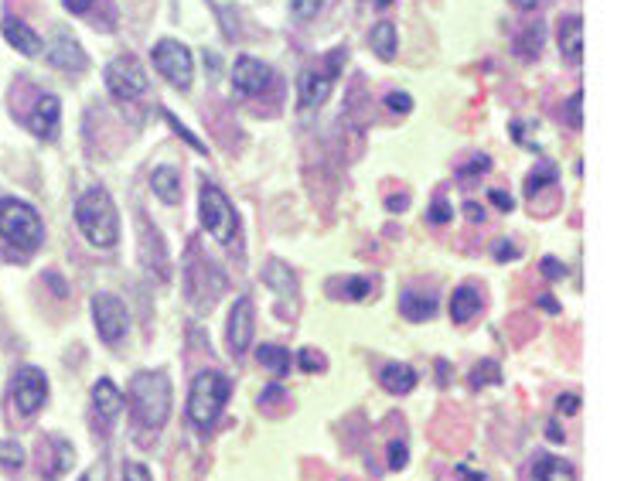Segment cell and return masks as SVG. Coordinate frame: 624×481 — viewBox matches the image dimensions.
I'll return each instance as SVG.
<instances>
[{"instance_id": "cell-1", "label": "cell", "mask_w": 624, "mask_h": 481, "mask_svg": "<svg viewBox=\"0 0 624 481\" xmlns=\"http://www.w3.org/2000/svg\"><path fill=\"white\" fill-rule=\"evenodd\" d=\"M76 222L82 236L96 246V250H113L120 239V219H116V205L106 188H89L76 202Z\"/></svg>"}, {"instance_id": "cell-2", "label": "cell", "mask_w": 624, "mask_h": 481, "mask_svg": "<svg viewBox=\"0 0 624 481\" xmlns=\"http://www.w3.org/2000/svg\"><path fill=\"white\" fill-rule=\"evenodd\" d=\"M133 413L144 427L161 430L171 417V383L164 372H140L130 389Z\"/></svg>"}, {"instance_id": "cell-3", "label": "cell", "mask_w": 624, "mask_h": 481, "mask_svg": "<svg viewBox=\"0 0 624 481\" xmlns=\"http://www.w3.org/2000/svg\"><path fill=\"white\" fill-rule=\"evenodd\" d=\"M232 393L229 379L222 376V372H202V376L191 383V396H188V417L195 427L208 430L219 420L222 406H226Z\"/></svg>"}, {"instance_id": "cell-4", "label": "cell", "mask_w": 624, "mask_h": 481, "mask_svg": "<svg viewBox=\"0 0 624 481\" xmlns=\"http://www.w3.org/2000/svg\"><path fill=\"white\" fill-rule=\"evenodd\" d=\"M0 236L21 250H35L41 243V219L28 202L0 198Z\"/></svg>"}, {"instance_id": "cell-5", "label": "cell", "mask_w": 624, "mask_h": 481, "mask_svg": "<svg viewBox=\"0 0 624 481\" xmlns=\"http://www.w3.org/2000/svg\"><path fill=\"white\" fill-rule=\"evenodd\" d=\"M345 58H348L345 48H331L324 69H304L301 72V79H297V96H301L304 110H318L324 99L331 96V89H335V76L341 72V65H345Z\"/></svg>"}, {"instance_id": "cell-6", "label": "cell", "mask_w": 624, "mask_h": 481, "mask_svg": "<svg viewBox=\"0 0 624 481\" xmlns=\"http://www.w3.org/2000/svg\"><path fill=\"white\" fill-rule=\"evenodd\" d=\"M198 209H202V226L208 236H215L219 243H232V236H236L239 229V219L236 212H232L229 198L219 192L215 185H202V195H198Z\"/></svg>"}, {"instance_id": "cell-7", "label": "cell", "mask_w": 624, "mask_h": 481, "mask_svg": "<svg viewBox=\"0 0 624 481\" xmlns=\"http://www.w3.org/2000/svg\"><path fill=\"white\" fill-rule=\"evenodd\" d=\"M154 65H157V72H161V76L171 82V86H178V89L191 86V76H195V62H191V52L185 45H181V41H171V38L157 41V45H154Z\"/></svg>"}, {"instance_id": "cell-8", "label": "cell", "mask_w": 624, "mask_h": 481, "mask_svg": "<svg viewBox=\"0 0 624 481\" xmlns=\"http://www.w3.org/2000/svg\"><path fill=\"white\" fill-rule=\"evenodd\" d=\"M106 89H110L120 103H130V99L144 96L147 76H144V69H140L137 58H130V55L113 58V62L106 65Z\"/></svg>"}, {"instance_id": "cell-9", "label": "cell", "mask_w": 624, "mask_h": 481, "mask_svg": "<svg viewBox=\"0 0 624 481\" xmlns=\"http://www.w3.org/2000/svg\"><path fill=\"white\" fill-rule=\"evenodd\" d=\"M93 321H96L99 338L110 342V345L120 342V338L127 335V325H130L127 308H123L113 294H96L93 297Z\"/></svg>"}, {"instance_id": "cell-10", "label": "cell", "mask_w": 624, "mask_h": 481, "mask_svg": "<svg viewBox=\"0 0 624 481\" xmlns=\"http://www.w3.org/2000/svg\"><path fill=\"white\" fill-rule=\"evenodd\" d=\"M45 400H48L45 372L35 369V366L18 369V376H14V406H18L24 417H31L35 410H41V403Z\"/></svg>"}, {"instance_id": "cell-11", "label": "cell", "mask_w": 624, "mask_h": 481, "mask_svg": "<svg viewBox=\"0 0 624 481\" xmlns=\"http://www.w3.org/2000/svg\"><path fill=\"white\" fill-rule=\"evenodd\" d=\"M232 86L239 89L243 96H260L266 89L273 86V69L260 58H236V65H232Z\"/></svg>"}, {"instance_id": "cell-12", "label": "cell", "mask_w": 624, "mask_h": 481, "mask_svg": "<svg viewBox=\"0 0 624 481\" xmlns=\"http://www.w3.org/2000/svg\"><path fill=\"white\" fill-rule=\"evenodd\" d=\"M253 325H256L253 301H249V297H239L229 311V328H226V342L232 348V355H243L249 348V342H253Z\"/></svg>"}, {"instance_id": "cell-13", "label": "cell", "mask_w": 624, "mask_h": 481, "mask_svg": "<svg viewBox=\"0 0 624 481\" xmlns=\"http://www.w3.org/2000/svg\"><path fill=\"white\" fill-rule=\"evenodd\" d=\"M58 116H62V106H58V99L52 93H41L35 99V106H31V113H28L31 134L52 140L58 134Z\"/></svg>"}, {"instance_id": "cell-14", "label": "cell", "mask_w": 624, "mask_h": 481, "mask_svg": "<svg viewBox=\"0 0 624 481\" xmlns=\"http://www.w3.org/2000/svg\"><path fill=\"white\" fill-rule=\"evenodd\" d=\"M48 62L55 65V69H65V72H82L86 69V52L79 48V41L72 35H55V41L48 45Z\"/></svg>"}, {"instance_id": "cell-15", "label": "cell", "mask_w": 624, "mask_h": 481, "mask_svg": "<svg viewBox=\"0 0 624 481\" xmlns=\"http://www.w3.org/2000/svg\"><path fill=\"white\" fill-rule=\"evenodd\" d=\"M120 410H123V393L110 383V379H99V383L93 386V417L103 427H110L113 420L120 417Z\"/></svg>"}, {"instance_id": "cell-16", "label": "cell", "mask_w": 624, "mask_h": 481, "mask_svg": "<svg viewBox=\"0 0 624 481\" xmlns=\"http://www.w3.org/2000/svg\"><path fill=\"white\" fill-rule=\"evenodd\" d=\"M556 41H560V52L570 65H580L584 58V21L573 14V18H563L560 28H556Z\"/></svg>"}, {"instance_id": "cell-17", "label": "cell", "mask_w": 624, "mask_h": 481, "mask_svg": "<svg viewBox=\"0 0 624 481\" xmlns=\"http://www.w3.org/2000/svg\"><path fill=\"white\" fill-rule=\"evenodd\" d=\"M4 38L11 41L14 52H21V55L41 52V38L31 31V24H24L21 18H4Z\"/></svg>"}, {"instance_id": "cell-18", "label": "cell", "mask_w": 624, "mask_h": 481, "mask_svg": "<svg viewBox=\"0 0 624 481\" xmlns=\"http://www.w3.org/2000/svg\"><path fill=\"white\" fill-rule=\"evenodd\" d=\"M478 311H481V290L471 287V284L457 287L454 297H451V318L457 321V325H468Z\"/></svg>"}, {"instance_id": "cell-19", "label": "cell", "mask_w": 624, "mask_h": 481, "mask_svg": "<svg viewBox=\"0 0 624 481\" xmlns=\"http://www.w3.org/2000/svg\"><path fill=\"white\" fill-rule=\"evenodd\" d=\"M399 311H403L406 321H427V318H434V314H437V297L406 290V294L399 297Z\"/></svg>"}, {"instance_id": "cell-20", "label": "cell", "mask_w": 624, "mask_h": 481, "mask_svg": "<svg viewBox=\"0 0 624 481\" xmlns=\"http://www.w3.org/2000/svg\"><path fill=\"white\" fill-rule=\"evenodd\" d=\"M382 386L396 396H406V393H413V386H416V372L410 366H403V362H393V366L382 369Z\"/></svg>"}, {"instance_id": "cell-21", "label": "cell", "mask_w": 624, "mask_h": 481, "mask_svg": "<svg viewBox=\"0 0 624 481\" xmlns=\"http://www.w3.org/2000/svg\"><path fill=\"white\" fill-rule=\"evenodd\" d=\"M151 188H154V195L161 198V202H168L174 205L181 198V181H178V171L174 168H157L151 174Z\"/></svg>"}, {"instance_id": "cell-22", "label": "cell", "mask_w": 624, "mask_h": 481, "mask_svg": "<svg viewBox=\"0 0 624 481\" xmlns=\"http://www.w3.org/2000/svg\"><path fill=\"white\" fill-rule=\"evenodd\" d=\"M532 481H573V468L560 458H536Z\"/></svg>"}, {"instance_id": "cell-23", "label": "cell", "mask_w": 624, "mask_h": 481, "mask_svg": "<svg viewBox=\"0 0 624 481\" xmlns=\"http://www.w3.org/2000/svg\"><path fill=\"white\" fill-rule=\"evenodd\" d=\"M263 280H266V284H270L273 290H277V294H284V297H294V294H297V277L284 267V263H277V260L266 263Z\"/></svg>"}, {"instance_id": "cell-24", "label": "cell", "mask_w": 624, "mask_h": 481, "mask_svg": "<svg viewBox=\"0 0 624 481\" xmlns=\"http://www.w3.org/2000/svg\"><path fill=\"white\" fill-rule=\"evenodd\" d=\"M48 444H52L55 454H52V464H45V475L55 481L58 475H65V471H69L72 464H76V451H72V447L65 444L62 437H52Z\"/></svg>"}, {"instance_id": "cell-25", "label": "cell", "mask_w": 624, "mask_h": 481, "mask_svg": "<svg viewBox=\"0 0 624 481\" xmlns=\"http://www.w3.org/2000/svg\"><path fill=\"white\" fill-rule=\"evenodd\" d=\"M256 359H260V366L270 369L273 376H287V369H290V352L280 345H260L256 348Z\"/></svg>"}, {"instance_id": "cell-26", "label": "cell", "mask_w": 624, "mask_h": 481, "mask_svg": "<svg viewBox=\"0 0 624 481\" xmlns=\"http://www.w3.org/2000/svg\"><path fill=\"white\" fill-rule=\"evenodd\" d=\"M369 45L376 48L379 58H393L396 55V24L379 21L376 28L369 31Z\"/></svg>"}, {"instance_id": "cell-27", "label": "cell", "mask_w": 624, "mask_h": 481, "mask_svg": "<svg viewBox=\"0 0 624 481\" xmlns=\"http://www.w3.org/2000/svg\"><path fill=\"white\" fill-rule=\"evenodd\" d=\"M553 181H556V168H553V164H549V161H539V164H536V171H532L529 178H526V195H529V198H536L539 192H543V188L553 185Z\"/></svg>"}, {"instance_id": "cell-28", "label": "cell", "mask_w": 624, "mask_h": 481, "mask_svg": "<svg viewBox=\"0 0 624 481\" xmlns=\"http://www.w3.org/2000/svg\"><path fill=\"white\" fill-rule=\"evenodd\" d=\"M498 379H502V369H498V362H492V359L478 362V366H474V372H471V386H474V389L495 386Z\"/></svg>"}, {"instance_id": "cell-29", "label": "cell", "mask_w": 624, "mask_h": 481, "mask_svg": "<svg viewBox=\"0 0 624 481\" xmlns=\"http://www.w3.org/2000/svg\"><path fill=\"white\" fill-rule=\"evenodd\" d=\"M0 468L4 471L24 468V447L18 441H0Z\"/></svg>"}, {"instance_id": "cell-30", "label": "cell", "mask_w": 624, "mask_h": 481, "mask_svg": "<svg viewBox=\"0 0 624 481\" xmlns=\"http://www.w3.org/2000/svg\"><path fill=\"white\" fill-rule=\"evenodd\" d=\"M539 45H543V28H539V24H532V28L522 31V38L515 41V52H519L522 58H536Z\"/></svg>"}, {"instance_id": "cell-31", "label": "cell", "mask_w": 624, "mask_h": 481, "mask_svg": "<svg viewBox=\"0 0 624 481\" xmlns=\"http://www.w3.org/2000/svg\"><path fill=\"white\" fill-rule=\"evenodd\" d=\"M341 297L345 301H365V297L372 294V284L365 277H348V280H341Z\"/></svg>"}, {"instance_id": "cell-32", "label": "cell", "mask_w": 624, "mask_h": 481, "mask_svg": "<svg viewBox=\"0 0 624 481\" xmlns=\"http://www.w3.org/2000/svg\"><path fill=\"white\" fill-rule=\"evenodd\" d=\"M321 4H324V0H290V11H294V18L311 21L314 14L321 11Z\"/></svg>"}, {"instance_id": "cell-33", "label": "cell", "mask_w": 624, "mask_h": 481, "mask_svg": "<svg viewBox=\"0 0 624 481\" xmlns=\"http://www.w3.org/2000/svg\"><path fill=\"white\" fill-rule=\"evenodd\" d=\"M301 369L304 372H324V369H328V362H324L321 352H314V348H304V352H301Z\"/></svg>"}, {"instance_id": "cell-34", "label": "cell", "mask_w": 624, "mask_h": 481, "mask_svg": "<svg viewBox=\"0 0 624 481\" xmlns=\"http://www.w3.org/2000/svg\"><path fill=\"white\" fill-rule=\"evenodd\" d=\"M451 219H454L451 202H444V198H437V202L430 205V222H434V226H444V222H451Z\"/></svg>"}, {"instance_id": "cell-35", "label": "cell", "mask_w": 624, "mask_h": 481, "mask_svg": "<svg viewBox=\"0 0 624 481\" xmlns=\"http://www.w3.org/2000/svg\"><path fill=\"white\" fill-rule=\"evenodd\" d=\"M386 106H389V113L406 116V113L413 110V99L406 96V93H389V96H386Z\"/></svg>"}, {"instance_id": "cell-36", "label": "cell", "mask_w": 624, "mask_h": 481, "mask_svg": "<svg viewBox=\"0 0 624 481\" xmlns=\"http://www.w3.org/2000/svg\"><path fill=\"white\" fill-rule=\"evenodd\" d=\"M406 458H410L406 444H389V468H393V471H403V468H406Z\"/></svg>"}, {"instance_id": "cell-37", "label": "cell", "mask_w": 624, "mask_h": 481, "mask_svg": "<svg viewBox=\"0 0 624 481\" xmlns=\"http://www.w3.org/2000/svg\"><path fill=\"white\" fill-rule=\"evenodd\" d=\"M580 103H584V96H580V93H573L570 103H567V123L573 130H580V123H584V120H580Z\"/></svg>"}, {"instance_id": "cell-38", "label": "cell", "mask_w": 624, "mask_h": 481, "mask_svg": "<svg viewBox=\"0 0 624 481\" xmlns=\"http://www.w3.org/2000/svg\"><path fill=\"white\" fill-rule=\"evenodd\" d=\"M556 410H560L563 417H573V413L580 410V396H573V393H563L560 400H556Z\"/></svg>"}, {"instance_id": "cell-39", "label": "cell", "mask_w": 624, "mask_h": 481, "mask_svg": "<svg viewBox=\"0 0 624 481\" xmlns=\"http://www.w3.org/2000/svg\"><path fill=\"white\" fill-rule=\"evenodd\" d=\"M123 481H151V471H147L144 464L130 461L127 468H123Z\"/></svg>"}, {"instance_id": "cell-40", "label": "cell", "mask_w": 624, "mask_h": 481, "mask_svg": "<svg viewBox=\"0 0 624 481\" xmlns=\"http://www.w3.org/2000/svg\"><path fill=\"white\" fill-rule=\"evenodd\" d=\"M543 273H546L549 280H560L563 273H567V267H563L560 260H553V256H546V260H543Z\"/></svg>"}, {"instance_id": "cell-41", "label": "cell", "mask_w": 624, "mask_h": 481, "mask_svg": "<svg viewBox=\"0 0 624 481\" xmlns=\"http://www.w3.org/2000/svg\"><path fill=\"white\" fill-rule=\"evenodd\" d=\"M168 123H171V127H174V130H178V134H181V137H185V140H188V144H191V147H195V151H205V144H202V140H195V134H188V127H181V123H178V120H174V116H171V113H168Z\"/></svg>"}, {"instance_id": "cell-42", "label": "cell", "mask_w": 624, "mask_h": 481, "mask_svg": "<svg viewBox=\"0 0 624 481\" xmlns=\"http://www.w3.org/2000/svg\"><path fill=\"white\" fill-rule=\"evenodd\" d=\"M488 168H492V161H488V154H478V157H474V161H471L468 168H464L461 174H485Z\"/></svg>"}, {"instance_id": "cell-43", "label": "cell", "mask_w": 624, "mask_h": 481, "mask_svg": "<svg viewBox=\"0 0 624 481\" xmlns=\"http://www.w3.org/2000/svg\"><path fill=\"white\" fill-rule=\"evenodd\" d=\"M492 202L498 205L502 212H512L515 209V202H512V195L509 192H502V188H492Z\"/></svg>"}, {"instance_id": "cell-44", "label": "cell", "mask_w": 624, "mask_h": 481, "mask_svg": "<svg viewBox=\"0 0 624 481\" xmlns=\"http://www.w3.org/2000/svg\"><path fill=\"white\" fill-rule=\"evenodd\" d=\"M454 475L461 478V481H485V475H481V471H471L468 464H457Z\"/></svg>"}, {"instance_id": "cell-45", "label": "cell", "mask_w": 624, "mask_h": 481, "mask_svg": "<svg viewBox=\"0 0 624 481\" xmlns=\"http://www.w3.org/2000/svg\"><path fill=\"white\" fill-rule=\"evenodd\" d=\"M406 205H410V195H389L386 198V209L389 212H403Z\"/></svg>"}, {"instance_id": "cell-46", "label": "cell", "mask_w": 624, "mask_h": 481, "mask_svg": "<svg viewBox=\"0 0 624 481\" xmlns=\"http://www.w3.org/2000/svg\"><path fill=\"white\" fill-rule=\"evenodd\" d=\"M62 4H65V11H72V14H86L93 0H62Z\"/></svg>"}, {"instance_id": "cell-47", "label": "cell", "mask_w": 624, "mask_h": 481, "mask_svg": "<svg viewBox=\"0 0 624 481\" xmlns=\"http://www.w3.org/2000/svg\"><path fill=\"white\" fill-rule=\"evenodd\" d=\"M515 256H519V250H515V246H505V243L495 246V260H515Z\"/></svg>"}, {"instance_id": "cell-48", "label": "cell", "mask_w": 624, "mask_h": 481, "mask_svg": "<svg viewBox=\"0 0 624 481\" xmlns=\"http://www.w3.org/2000/svg\"><path fill=\"white\" fill-rule=\"evenodd\" d=\"M464 212H468V219H474V222H481V219H485V209H481V205H474V202L464 205Z\"/></svg>"}, {"instance_id": "cell-49", "label": "cell", "mask_w": 624, "mask_h": 481, "mask_svg": "<svg viewBox=\"0 0 624 481\" xmlns=\"http://www.w3.org/2000/svg\"><path fill=\"white\" fill-rule=\"evenodd\" d=\"M546 437H549V441H553V444H563V430L556 427V424H549V427H546Z\"/></svg>"}, {"instance_id": "cell-50", "label": "cell", "mask_w": 624, "mask_h": 481, "mask_svg": "<svg viewBox=\"0 0 624 481\" xmlns=\"http://www.w3.org/2000/svg\"><path fill=\"white\" fill-rule=\"evenodd\" d=\"M539 304H543V308H546V311L560 314V304H556V301H553V297H549V294H543V297H539Z\"/></svg>"}, {"instance_id": "cell-51", "label": "cell", "mask_w": 624, "mask_h": 481, "mask_svg": "<svg viewBox=\"0 0 624 481\" xmlns=\"http://www.w3.org/2000/svg\"><path fill=\"white\" fill-rule=\"evenodd\" d=\"M515 7H519V11H532V7L539 4V0H512Z\"/></svg>"}, {"instance_id": "cell-52", "label": "cell", "mask_w": 624, "mask_h": 481, "mask_svg": "<svg viewBox=\"0 0 624 481\" xmlns=\"http://www.w3.org/2000/svg\"><path fill=\"white\" fill-rule=\"evenodd\" d=\"M437 376H440L437 383H440V386H447V362H437Z\"/></svg>"}, {"instance_id": "cell-53", "label": "cell", "mask_w": 624, "mask_h": 481, "mask_svg": "<svg viewBox=\"0 0 624 481\" xmlns=\"http://www.w3.org/2000/svg\"><path fill=\"white\" fill-rule=\"evenodd\" d=\"M389 4H393V0H376V7H389Z\"/></svg>"}]
</instances>
